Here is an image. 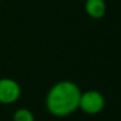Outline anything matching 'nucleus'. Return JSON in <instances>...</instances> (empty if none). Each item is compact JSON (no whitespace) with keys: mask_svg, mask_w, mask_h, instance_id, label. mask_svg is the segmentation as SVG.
Returning a JSON list of instances; mask_svg holds the SVG:
<instances>
[{"mask_svg":"<svg viewBox=\"0 0 121 121\" xmlns=\"http://www.w3.org/2000/svg\"><path fill=\"white\" fill-rule=\"evenodd\" d=\"M105 108V98L98 90H87L82 91L79 96L78 109H81L85 115L96 116L102 113Z\"/></svg>","mask_w":121,"mask_h":121,"instance_id":"obj_2","label":"nucleus"},{"mask_svg":"<svg viewBox=\"0 0 121 121\" xmlns=\"http://www.w3.org/2000/svg\"><path fill=\"white\" fill-rule=\"evenodd\" d=\"M22 90L20 83L13 78H0V104L12 105L21 98Z\"/></svg>","mask_w":121,"mask_h":121,"instance_id":"obj_3","label":"nucleus"},{"mask_svg":"<svg viewBox=\"0 0 121 121\" xmlns=\"http://www.w3.org/2000/svg\"><path fill=\"white\" fill-rule=\"evenodd\" d=\"M81 92L79 86L73 81L63 79L56 82L46 94V109L53 117H68L78 109Z\"/></svg>","mask_w":121,"mask_h":121,"instance_id":"obj_1","label":"nucleus"},{"mask_svg":"<svg viewBox=\"0 0 121 121\" xmlns=\"http://www.w3.org/2000/svg\"><path fill=\"white\" fill-rule=\"evenodd\" d=\"M85 12L92 20H100L107 13L104 0H85Z\"/></svg>","mask_w":121,"mask_h":121,"instance_id":"obj_4","label":"nucleus"},{"mask_svg":"<svg viewBox=\"0 0 121 121\" xmlns=\"http://www.w3.org/2000/svg\"><path fill=\"white\" fill-rule=\"evenodd\" d=\"M12 121H35V116L29 108L21 107L13 112Z\"/></svg>","mask_w":121,"mask_h":121,"instance_id":"obj_5","label":"nucleus"}]
</instances>
